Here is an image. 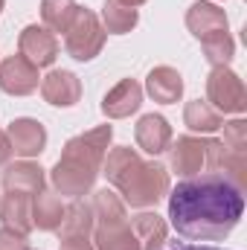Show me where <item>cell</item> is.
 Wrapping results in <instances>:
<instances>
[{
  "mask_svg": "<svg viewBox=\"0 0 247 250\" xmlns=\"http://www.w3.org/2000/svg\"><path fill=\"white\" fill-rule=\"evenodd\" d=\"M38 84H41L38 67L32 62H26L21 53L9 56L0 64V90L3 93H9V96H29V93L38 90Z\"/></svg>",
  "mask_w": 247,
  "mask_h": 250,
  "instance_id": "cell-7",
  "label": "cell"
},
{
  "mask_svg": "<svg viewBox=\"0 0 247 250\" xmlns=\"http://www.w3.org/2000/svg\"><path fill=\"white\" fill-rule=\"evenodd\" d=\"M62 218H64V204L59 195H53L47 189L32 195V227L50 233V230H59Z\"/></svg>",
  "mask_w": 247,
  "mask_h": 250,
  "instance_id": "cell-19",
  "label": "cell"
},
{
  "mask_svg": "<svg viewBox=\"0 0 247 250\" xmlns=\"http://www.w3.org/2000/svg\"><path fill=\"white\" fill-rule=\"evenodd\" d=\"M6 137L12 143V154H21L23 160L38 157L47 148V128L38 123V120H29V117L15 120V123L6 128Z\"/></svg>",
  "mask_w": 247,
  "mask_h": 250,
  "instance_id": "cell-9",
  "label": "cell"
},
{
  "mask_svg": "<svg viewBox=\"0 0 247 250\" xmlns=\"http://www.w3.org/2000/svg\"><path fill=\"white\" fill-rule=\"evenodd\" d=\"M47 184L44 178V169L32 160H18V163H9L6 172H3V189H15V192H29V195H38Z\"/></svg>",
  "mask_w": 247,
  "mask_h": 250,
  "instance_id": "cell-17",
  "label": "cell"
},
{
  "mask_svg": "<svg viewBox=\"0 0 247 250\" xmlns=\"http://www.w3.org/2000/svg\"><path fill=\"white\" fill-rule=\"evenodd\" d=\"M76 3L73 0H41V18L50 32H67V26L76 18Z\"/></svg>",
  "mask_w": 247,
  "mask_h": 250,
  "instance_id": "cell-22",
  "label": "cell"
},
{
  "mask_svg": "<svg viewBox=\"0 0 247 250\" xmlns=\"http://www.w3.org/2000/svg\"><path fill=\"white\" fill-rule=\"evenodd\" d=\"M111 137H114V128L99 125L93 131H84V134L67 140L62 157H59V163L53 166V175H50L59 195L82 198L93 189L96 178L102 175V163H105Z\"/></svg>",
  "mask_w": 247,
  "mask_h": 250,
  "instance_id": "cell-3",
  "label": "cell"
},
{
  "mask_svg": "<svg viewBox=\"0 0 247 250\" xmlns=\"http://www.w3.org/2000/svg\"><path fill=\"white\" fill-rule=\"evenodd\" d=\"M0 250H29V242L12 227H0Z\"/></svg>",
  "mask_w": 247,
  "mask_h": 250,
  "instance_id": "cell-25",
  "label": "cell"
},
{
  "mask_svg": "<svg viewBox=\"0 0 247 250\" xmlns=\"http://www.w3.org/2000/svg\"><path fill=\"white\" fill-rule=\"evenodd\" d=\"M184 123L189 131H198V134H215L224 120H221V114L209 105V102H201V99H192V102H186L184 108Z\"/></svg>",
  "mask_w": 247,
  "mask_h": 250,
  "instance_id": "cell-21",
  "label": "cell"
},
{
  "mask_svg": "<svg viewBox=\"0 0 247 250\" xmlns=\"http://www.w3.org/2000/svg\"><path fill=\"white\" fill-rule=\"evenodd\" d=\"M201 47H204V59L212 67H227L233 62V53H236V41L230 32H215V35L204 38Z\"/></svg>",
  "mask_w": 247,
  "mask_h": 250,
  "instance_id": "cell-23",
  "label": "cell"
},
{
  "mask_svg": "<svg viewBox=\"0 0 247 250\" xmlns=\"http://www.w3.org/2000/svg\"><path fill=\"white\" fill-rule=\"evenodd\" d=\"M41 96L56 108H73L82 99V82L70 70H53L41 79Z\"/></svg>",
  "mask_w": 247,
  "mask_h": 250,
  "instance_id": "cell-11",
  "label": "cell"
},
{
  "mask_svg": "<svg viewBox=\"0 0 247 250\" xmlns=\"http://www.w3.org/2000/svg\"><path fill=\"white\" fill-rule=\"evenodd\" d=\"M169 163L181 178H195L206 169V151H204V140L198 137H178L169 146Z\"/></svg>",
  "mask_w": 247,
  "mask_h": 250,
  "instance_id": "cell-10",
  "label": "cell"
},
{
  "mask_svg": "<svg viewBox=\"0 0 247 250\" xmlns=\"http://www.w3.org/2000/svg\"><path fill=\"white\" fill-rule=\"evenodd\" d=\"M143 105V87L137 79H123L117 87H111L102 99V114L108 120H125L137 114Z\"/></svg>",
  "mask_w": 247,
  "mask_h": 250,
  "instance_id": "cell-12",
  "label": "cell"
},
{
  "mask_svg": "<svg viewBox=\"0 0 247 250\" xmlns=\"http://www.w3.org/2000/svg\"><path fill=\"white\" fill-rule=\"evenodd\" d=\"M134 137H137V146L151 157L169 151V146H172V128L160 114H145L134 128Z\"/></svg>",
  "mask_w": 247,
  "mask_h": 250,
  "instance_id": "cell-13",
  "label": "cell"
},
{
  "mask_svg": "<svg viewBox=\"0 0 247 250\" xmlns=\"http://www.w3.org/2000/svg\"><path fill=\"white\" fill-rule=\"evenodd\" d=\"M18 50H21V56L26 62H32L35 67H50L59 59V38L47 26L29 23L21 32V38H18Z\"/></svg>",
  "mask_w": 247,
  "mask_h": 250,
  "instance_id": "cell-8",
  "label": "cell"
},
{
  "mask_svg": "<svg viewBox=\"0 0 247 250\" xmlns=\"http://www.w3.org/2000/svg\"><path fill=\"white\" fill-rule=\"evenodd\" d=\"M224 146L233 148V151H245L247 154V123L245 120H233V123H224Z\"/></svg>",
  "mask_w": 247,
  "mask_h": 250,
  "instance_id": "cell-24",
  "label": "cell"
},
{
  "mask_svg": "<svg viewBox=\"0 0 247 250\" xmlns=\"http://www.w3.org/2000/svg\"><path fill=\"white\" fill-rule=\"evenodd\" d=\"M131 230L140 242V250H160L166 245V236H169V227L166 221L157 215V212H140L131 218Z\"/></svg>",
  "mask_w": 247,
  "mask_h": 250,
  "instance_id": "cell-18",
  "label": "cell"
},
{
  "mask_svg": "<svg viewBox=\"0 0 247 250\" xmlns=\"http://www.w3.org/2000/svg\"><path fill=\"white\" fill-rule=\"evenodd\" d=\"M206 102L218 114H245L247 90L242 76L230 67H212V73L206 76Z\"/></svg>",
  "mask_w": 247,
  "mask_h": 250,
  "instance_id": "cell-6",
  "label": "cell"
},
{
  "mask_svg": "<svg viewBox=\"0 0 247 250\" xmlns=\"http://www.w3.org/2000/svg\"><path fill=\"white\" fill-rule=\"evenodd\" d=\"M0 12H3V0H0Z\"/></svg>",
  "mask_w": 247,
  "mask_h": 250,
  "instance_id": "cell-30",
  "label": "cell"
},
{
  "mask_svg": "<svg viewBox=\"0 0 247 250\" xmlns=\"http://www.w3.org/2000/svg\"><path fill=\"white\" fill-rule=\"evenodd\" d=\"M186 26H189V32H192L198 41H204V38H209V35H215V32H230V29H227V15H224V9H218L215 3H204V0H198V3L189 6V12H186Z\"/></svg>",
  "mask_w": 247,
  "mask_h": 250,
  "instance_id": "cell-14",
  "label": "cell"
},
{
  "mask_svg": "<svg viewBox=\"0 0 247 250\" xmlns=\"http://www.w3.org/2000/svg\"><path fill=\"white\" fill-rule=\"evenodd\" d=\"M102 175L111 181V187L123 192L125 204H131L137 209L157 207L172 189L166 166H160L157 160H143L128 146H117L105 154Z\"/></svg>",
  "mask_w": 247,
  "mask_h": 250,
  "instance_id": "cell-2",
  "label": "cell"
},
{
  "mask_svg": "<svg viewBox=\"0 0 247 250\" xmlns=\"http://www.w3.org/2000/svg\"><path fill=\"white\" fill-rule=\"evenodd\" d=\"M175 250H221V248H206V245H181Z\"/></svg>",
  "mask_w": 247,
  "mask_h": 250,
  "instance_id": "cell-28",
  "label": "cell"
},
{
  "mask_svg": "<svg viewBox=\"0 0 247 250\" xmlns=\"http://www.w3.org/2000/svg\"><path fill=\"white\" fill-rule=\"evenodd\" d=\"M105 38H108V32H105L99 15L79 6L73 23H70L67 32H64V47H67V53H70L76 62H93V59L102 53Z\"/></svg>",
  "mask_w": 247,
  "mask_h": 250,
  "instance_id": "cell-5",
  "label": "cell"
},
{
  "mask_svg": "<svg viewBox=\"0 0 247 250\" xmlns=\"http://www.w3.org/2000/svg\"><path fill=\"white\" fill-rule=\"evenodd\" d=\"M0 218H3V227H12L26 236L32 230V195L6 189V195L0 198Z\"/></svg>",
  "mask_w": 247,
  "mask_h": 250,
  "instance_id": "cell-15",
  "label": "cell"
},
{
  "mask_svg": "<svg viewBox=\"0 0 247 250\" xmlns=\"http://www.w3.org/2000/svg\"><path fill=\"white\" fill-rule=\"evenodd\" d=\"M125 6H134V9H137V6H143V3H145V0H123Z\"/></svg>",
  "mask_w": 247,
  "mask_h": 250,
  "instance_id": "cell-29",
  "label": "cell"
},
{
  "mask_svg": "<svg viewBox=\"0 0 247 250\" xmlns=\"http://www.w3.org/2000/svg\"><path fill=\"white\" fill-rule=\"evenodd\" d=\"M9 157H12V143H9L6 131H0V166H6Z\"/></svg>",
  "mask_w": 247,
  "mask_h": 250,
  "instance_id": "cell-26",
  "label": "cell"
},
{
  "mask_svg": "<svg viewBox=\"0 0 247 250\" xmlns=\"http://www.w3.org/2000/svg\"><path fill=\"white\" fill-rule=\"evenodd\" d=\"M62 250H96L90 239H73V242H62Z\"/></svg>",
  "mask_w": 247,
  "mask_h": 250,
  "instance_id": "cell-27",
  "label": "cell"
},
{
  "mask_svg": "<svg viewBox=\"0 0 247 250\" xmlns=\"http://www.w3.org/2000/svg\"><path fill=\"white\" fill-rule=\"evenodd\" d=\"M245 215V192L224 175H195L169 189L172 227L192 242L227 239Z\"/></svg>",
  "mask_w": 247,
  "mask_h": 250,
  "instance_id": "cell-1",
  "label": "cell"
},
{
  "mask_svg": "<svg viewBox=\"0 0 247 250\" xmlns=\"http://www.w3.org/2000/svg\"><path fill=\"white\" fill-rule=\"evenodd\" d=\"M145 90H148V96H151L154 102L172 105V102H178V99L184 96V79H181V73H178L175 67L160 64V67H154V70L148 73Z\"/></svg>",
  "mask_w": 247,
  "mask_h": 250,
  "instance_id": "cell-16",
  "label": "cell"
},
{
  "mask_svg": "<svg viewBox=\"0 0 247 250\" xmlns=\"http://www.w3.org/2000/svg\"><path fill=\"white\" fill-rule=\"evenodd\" d=\"M140 15L134 6H125L123 0H105L102 3V26L111 35H125L137 26Z\"/></svg>",
  "mask_w": 247,
  "mask_h": 250,
  "instance_id": "cell-20",
  "label": "cell"
},
{
  "mask_svg": "<svg viewBox=\"0 0 247 250\" xmlns=\"http://www.w3.org/2000/svg\"><path fill=\"white\" fill-rule=\"evenodd\" d=\"M93 248L96 250H140V242L131 230V218L125 212V201L111 192L99 189L93 195Z\"/></svg>",
  "mask_w": 247,
  "mask_h": 250,
  "instance_id": "cell-4",
  "label": "cell"
}]
</instances>
